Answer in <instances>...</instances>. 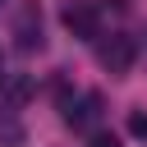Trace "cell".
Returning <instances> with one entry per match:
<instances>
[{
	"label": "cell",
	"instance_id": "cell-8",
	"mask_svg": "<svg viewBox=\"0 0 147 147\" xmlns=\"http://www.w3.org/2000/svg\"><path fill=\"white\" fill-rule=\"evenodd\" d=\"M92 147H124V142H119L115 133H96V138H92Z\"/></svg>",
	"mask_w": 147,
	"mask_h": 147
},
{
	"label": "cell",
	"instance_id": "cell-9",
	"mask_svg": "<svg viewBox=\"0 0 147 147\" xmlns=\"http://www.w3.org/2000/svg\"><path fill=\"white\" fill-rule=\"evenodd\" d=\"M0 78H5V55H0Z\"/></svg>",
	"mask_w": 147,
	"mask_h": 147
},
{
	"label": "cell",
	"instance_id": "cell-5",
	"mask_svg": "<svg viewBox=\"0 0 147 147\" xmlns=\"http://www.w3.org/2000/svg\"><path fill=\"white\" fill-rule=\"evenodd\" d=\"M28 96H32V78H23V74H5L0 78V110L23 106Z\"/></svg>",
	"mask_w": 147,
	"mask_h": 147
},
{
	"label": "cell",
	"instance_id": "cell-1",
	"mask_svg": "<svg viewBox=\"0 0 147 147\" xmlns=\"http://www.w3.org/2000/svg\"><path fill=\"white\" fill-rule=\"evenodd\" d=\"M96 60H101V69H106V74L124 78V74L133 69V60H138V46H133V37L115 32V37H106V41H96Z\"/></svg>",
	"mask_w": 147,
	"mask_h": 147
},
{
	"label": "cell",
	"instance_id": "cell-2",
	"mask_svg": "<svg viewBox=\"0 0 147 147\" xmlns=\"http://www.w3.org/2000/svg\"><path fill=\"white\" fill-rule=\"evenodd\" d=\"M64 28L74 32V37H83V41H96L101 37V14H96V5L92 0H64Z\"/></svg>",
	"mask_w": 147,
	"mask_h": 147
},
{
	"label": "cell",
	"instance_id": "cell-3",
	"mask_svg": "<svg viewBox=\"0 0 147 147\" xmlns=\"http://www.w3.org/2000/svg\"><path fill=\"white\" fill-rule=\"evenodd\" d=\"M64 124L78 129V133H92V129L101 124V96H96V92H83V96H74V101H64Z\"/></svg>",
	"mask_w": 147,
	"mask_h": 147
},
{
	"label": "cell",
	"instance_id": "cell-7",
	"mask_svg": "<svg viewBox=\"0 0 147 147\" xmlns=\"http://www.w3.org/2000/svg\"><path fill=\"white\" fill-rule=\"evenodd\" d=\"M129 133H133V138H147V115H142V110L129 115Z\"/></svg>",
	"mask_w": 147,
	"mask_h": 147
},
{
	"label": "cell",
	"instance_id": "cell-4",
	"mask_svg": "<svg viewBox=\"0 0 147 147\" xmlns=\"http://www.w3.org/2000/svg\"><path fill=\"white\" fill-rule=\"evenodd\" d=\"M14 37H18L23 51H41V9L37 5H23L18 23H14Z\"/></svg>",
	"mask_w": 147,
	"mask_h": 147
},
{
	"label": "cell",
	"instance_id": "cell-6",
	"mask_svg": "<svg viewBox=\"0 0 147 147\" xmlns=\"http://www.w3.org/2000/svg\"><path fill=\"white\" fill-rule=\"evenodd\" d=\"M23 138H28V129L9 110H0V147H23Z\"/></svg>",
	"mask_w": 147,
	"mask_h": 147
}]
</instances>
